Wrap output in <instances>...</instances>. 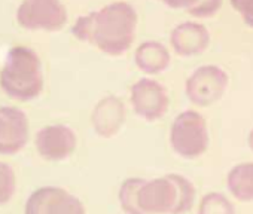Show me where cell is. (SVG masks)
I'll return each instance as SVG.
<instances>
[{"mask_svg":"<svg viewBox=\"0 0 253 214\" xmlns=\"http://www.w3.org/2000/svg\"><path fill=\"white\" fill-rule=\"evenodd\" d=\"M130 100L139 116L146 121L163 118L169 107V95L166 88L154 79H139L130 92Z\"/></svg>","mask_w":253,"mask_h":214,"instance_id":"ba28073f","label":"cell"},{"mask_svg":"<svg viewBox=\"0 0 253 214\" xmlns=\"http://www.w3.org/2000/svg\"><path fill=\"white\" fill-rule=\"evenodd\" d=\"M136 26V9L126 2H113L79 17L72 33L79 40H86L109 55H121L131 46Z\"/></svg>","mask_w":253,"mask_h":214,"instance_id":"6da1fadb","label":"cell"},{"mask_svg":"<svg viewBox=\"0 0 253 214\" xmlns=\"http://www.w3.org/2000/svg\"><path fill=\"white\" fill-rule=\"evenodd\" d=\"M143 178H128L125 180L119 189V202L125 214H140L136 205V196Z\"/></svg>","mask_w":253,"mask_h":214,"instance_id":"2e32d148","label":"cell"},{"mask_svg":"<svg viewBox=\"0 0 253 214\" xmlns=\"http://www.w3.org/2000/svg\"><path fill=\"white\" fill-rule=\"evenodd\" d=\"M17 21L29 30H60L67 21V11L61 0H23Z\"/></svg>","mask_w":253,"mask_h":214,"instance_id":"5b68a950","label":"cell"},{"mask_svg":"<svg viewBox=\"0 0 253 214\" xmlns=\"http://www.w3.org/2000/svg\"><path fill=\"white\" fill-rule=\"evenodd\" d=\"M249 146H250V149L253 150V130H252L250 134H249Z\"/></svg>","mask_w":253,"mask_h":214,"instance_id":"44dd1931","label":"cell"},{"mask_svg":"<svg viewBox=\"0 0 253 214\" xmlns=\"http://www.w3.org/2000/svg\"><path fill=\"white\" fill-rule=\"evenodd\" d=\"M161 2L169 5L170 8H185V9H189L192 5H195L197 0H161Z\"/></svg>","mask_w":253,"mask_h":214,"instance_id":"ffe728a7","label":"cell"},{"mask_svg":"<svg viewBox=\"0 0 253 214\" xmlns=\"http://www.w3.org/2000/svg\"><path fill=\"white\" fill-rule=\"evenodd\" d=\"M228 86V74L217 66H201L188 77L185 89L188 98L201 107L217 101Z\"/></svg>","mask_w":253,"mask_h":214,"instance_id":"8992f818","label":"cell"},{"mask_svg":"<svg viewBox=\"0 0 253 214\" xmlns=\"http://www.w3.org/2000/svg\"><path fill=\"white\" fill-rule=\"evenodd\" d=\"M24 214H85V207L66 189L45 186L29 196Z\"/></svg>","mask_w":253,"mask_h":214,"instance_id":"52a82bcc","label":"cell"},{"mask_svg":"<svg viewBox=\"0 0 253 214\" xmlns=\"http://www.w3.org/2000/svg\"><path fill=\"white\" fill-rule=\"evenodd\" d=\"M173 150L185 158L195 159L209 147V131L203 115L195 110H185L176 116L170 130Z\"/></svg>","mask_w":253,"mask_h":214,"instance_id":"277c9868","label":"cell"},{"mask_svg":"<svg viewBox=\"0 0 253 214\" xmlns=\"http://www.w3.org/2000/svg\"><path fill=\"white\" fill-rule=\"evenodd\" d=\"M231 5L241 15L243 21L253 29V0H231Z\"/></svg>","mask_w":253,"mask_h":214,"instance_id":"d6986e66","label":"cell"},{"mask_svg":"<svg viewBox=\"0 0 253 214\" xmlns=\"http://www.w3.org/2000/svg\"><path fill=\"white\" fill-rule=\"evenodd\" d=\"M15 193V173L6 162H0V205L11 201Z\"/></svg>","mask_w":253,"mask_h":214,"instance_id":"e0dca14e","label":"cell"},{"mask_svg":"<svg viewBox=\"0 0 253 214\" xmlns=\"http://www.w3.org/2000/svg\"><path fill=\"white\" fill-rule=\"evenodd\" d=\"M198 214H235V208L226 196L211 192L201 199Z\"/></svg>","mask_w":253,"mask_h":214,"instance_id":"9a60e30c","label":"cell"},{"mask_svg":"<svg viewBox=\"0 0 253 214\" xmlns=\"http://www.w3.org/2000/svg\"><path fill=\"white\" fill-rule=\"evenodd\" d=\"M222 6V0H197L195 5H192L189 9H186L192 17L198 18H207L213 17Z\"/></svg>","mask_w":253,"mask_h":214,"instance_id":"ac0fdd59","label":"cell"},{"mask_svg":"<svg viewBox=\"0 0 253 214\" xmlns=\"http://www.w3.org/2000/svg\"><path fill=\"white\" fill-rule=\"evenodd\" d=\"M36 149L46 161H63L72 155L76 147V136L66 125H48L38 131Z\"/></svg>","mask_w":253,"mask_h":214,"instance_id":"30bf717a","label":"cell"},{"mask_svg":"<svg viewBox=\"0 0 253 214\" xmlns=\"http://www.w3.org/2000/svg\"><path fill=\"white\" fill-rule=\"evenodd\" d=\"M92 127L101 137L115 136L125 121V106L116 95L101 98L92 110Z\"/></svg>","mask_w":253,"mask_h":214,"instance_id":"7c38bea8","label":"cell"},{"mask_svg":"<svg viewBox=\"0 0 253 214\" xmlns=\"http://www.w3.org/2000/svg\"><path fill=\"white\" fill-rule=\"evenodd\" d=\"M0 86L14 100L29 101L36 98L43 88L42 63L29 46H14L0 70Z\"/></svg>","mask_w":253,"mask_h":214,"instance_id":"3957f363","label":"cell"},{"mask_svg":"<svg viewBox=\"0 0 253 214\" xmlns=\"http://www.w3.org/2000/svg\"><path fill=\"white\" fill-rule=\"evenodd\" d=\"M210 42V33L206 26L195 21H185L177 24L171 35L170 43L179 55L191 57L201 54Z\"/></svg>","mask_w":253,"mask_h":214,"instance_id":"8fae6325","label":"cell"},{"mask_svg":"<svg viewBox=\"0 0 253 214\" xmlns=\"http://www.w3.org/2000/svg\"><path fill=\"white\" fill-rule=\"evenodd\" d=\"M226 186L235 199L243 202L253 201V162L235 165L228 173Z\"/></svg>","mask_w":253,"mask_h":214,"instance_id":"5bb4252c","label":"cell"},{"mask_svg":"<svg viewBox=\"0 0 253 214\" xmlns=\"http://www.w3.org/2000/svg\"><path fill=\"white\" fill-rule=\"evenodd\" d=\"M136 64L146 73L157 74L166 70L170 64L169 49L157 40H146L139 45L134 52Z\"/></svg>","mask_w":253,"mask_h":214,"instance_id":"4fadbf2b","label":"cell"},{"mask_svg":"<svg viewBox=\"0 0 253 214\" xmlns=\"http://www.w3.org/2000/svg\"><path fill=\"white\" fill-rule=\"evenodd\" d=\"M195 199L194 184L179 174L143 180L137 190L136 205L140 214H183Z\"/></svg>","mask_w":253,"mask_h":214,"instance_id":"7a4b0ae2","label":"cell"},{"mask_svg":"<svg viewBox=\"0 0 253 214\" xmlns=\"http://www.w3.org/2000/svg\"><path fill=\"white\" fill-rule=\"evenodd\" d=\"M29 139L27 115L12 106L0 107V155L18 153Z\"/></svg>","mask_w":253,"mask_h":214,"instance_id":"9c48e42d","label":"cell"}]
</instances>
